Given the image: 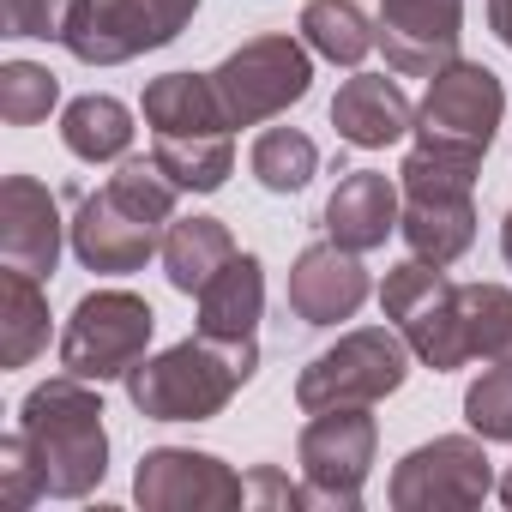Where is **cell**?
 Here are the masks:
<instances>
[{
  "label": "cell",
  "instance_id": "cell-1",
  "mask_svg": "<svg viewBox=\"0 0 512 512\" xmlns=\"http://www.w3.org/2000/svg\"><path fill=\"white\" fill-rule=\"evenodd\" d=\"M19 434L43 470L49 500H85L109 476V428H103L97 380H79L61 368L55 380L31 386L19 404Z\"/></svg>",
  "mask_w": 512,
  "mask_h": 512
},
{
  "label": "cell",
  "instance_id": "cell-2",
  "mask_svg": "<svg viewBox=\"0 0 512 512\" xmlns=\"http://www.w3.org/2000/svg\"><path fill=\"white\" fill-rule=\"evenodd\" d=\"M260 368V338H181L157 356H145L121 386L127 404L145 422H211L229 410V398Z\"/></svg>",
  "mask_w": 512,
  "mask_h": 512
},
{
  "label": "cell",
  "instance_id": "cell-3",
  "mask_svg": "<svg viewBox=\"0 0 512 512\" xmlns=\"http://www.w3.org/2000/svg\"><path fill=\"white\" fill-rule=\"evenodd\" d=\"M151 157L181 193H217L235 169V121L217 103L211 73H163L145 85Z\"/></svg>",
  "mask_w": 512,
  "mask_h": 512
},
{
  "label": "cell",
  "instance_id": "cell-4",
  "mask_svg": "<svg viewBox=\"0 0 512 512\" xmlns=\"http://www.w3.org/2000/svg\"><path fill=\"white\" fill-rule=\"evenodd\" d=\"M476 169L482 157L470 151H446V145H428L416 139L398 163V187H404V217H398V235L416 260L428 266H452L470 253L476 241Z\"/></svg>",
  "mask_w": 512,
  "mask_h": 512
},
{
  "label": "cell",
  "instance_id": "cell-5",
  "mask_svg": "<svg viewBox=\"0 0 512 512\" xmlns=\"http://www.w3.org/2000/svg\"><path fill=\"white\" fill-rule=\"evenodd\" d=\"M404 380H410V344L398 338V326H356L296 374V404L308 416L356 404L374 410L380 398L404 392Z\"/></svg>",
  "mask_w": 512,
  "mask_h": 512
},
{
  "label": "cell",
  "instance_id": "cell-6",
  "mask_svg": "<svg viewBox=\"0 0 512 512\" xmlns=\"http://www.w3.org/2000/svg\"><path fill=\"white\" fill-rule=\"evenodd\" d=\"M464 284L446 278V266H428V260H410L386 272L380 284V308L386 320L398 326V338L410 344V356L434 374H458L470 362V338H464Z\"/></svg>",
  "mask_w": 512,
  "mask_h": 512
},
{
  "label": "cell",
  "instance_id": "cell-7",
  "mask_svg": "<svg viewBox=\"0 0 512 512\" xmlns=\"http://www.w3.org/2000/svg\"><path fill=\"white\" fill-rule=\"evenodd\" d=\"M217 103L235 127H260L272 115H284L290 103L308 97L314 85V49L290 31H266V37H247L241 49H229L211 67Z\"/></svg>",
  "mask_w": 512,
  "mask_h": 512
},
{
  "label": "cell",
  "instance_id": "cell-8",
  "mask_svg": "<svg viewBox=\"0 0 512 512\" xmlns=\"http://www.w3.org/2000/svg\"><path fill=\"white\" fill-rule=\"evenodd\" d=\"M151 338H157V314H151L145 296H133V290H91L73 308L67 332H61V368L79 374V380L109 386V380H127L145 362Z\"/></svg>",
  "mask_w": 512,
  "mask_h": 512
},
{
  "label": "cell",
  "instance_id": "cell-9",
  "mask_svg": "<svg viewBox=\"0 0 512 512\" xmlns=\"http://www.w3.org/2000/svg\"><path fill=\"white\" fill-rule=\"evenodd\" d=\"M374 452H380V422L368 416V404H356V410H314V422L296 440L308 506L356 512L362 506V482L374 470Z\"/></svg>",
  "mask_w": 512,
  "mask_h": 512
},
{
  "label": "cell",
  "instance_id": "cell-10",
  "mask_svg": "<svg viewBox=\"0 0 512 512\" xmlns=\"http://www.w3.org/2000/svg\"><path fill=\"white\" fill-rule=\"evenodd\" d=\"M398 512H464L494 494V464L482 452V434H440L398 458L386 482Z\"/></svg>",
  "mask_w": 512,
  "mask_h": 512
},
{
  "label": "cell",
  "instance_id": "cell-11",
  "mask_svg": "<svg viewBox=\"0 0 512 512\" xmlns=\"http://www.w3.org/2000/svg\"><path fill=\"white\" fill-rule=\"evenodd\" d=\"M500 115H506V85L494 79V67L458 55L452 67H440L428 79V97L416 103V139L488 157V145L500 133Z\"/></svg>",
  "mask_w": 512,
  "mask_h": 512
},
{
  "label": "cell",
  "instance_id": "cell-12",
  "mask_svg": "<svg viewBox=\"0 0 512 512\" xmlns=\"http://www.w3.org/2000/svg\"><path fill=\"white\" fill-rule=\"evenodd\" d=\"M133 500L145 512H229L247 506V476H235L217 452L151 446L133 470Z\"/></svg>",
  "mask_w": 512,
  "mask_h": 512
},
{
  "label": "cell",
  "instance_id": "cell-13",
  "mask_svg": "<svg viewBox=\"0 0 512 512\" xmlns=\"http://www.w3.org/2000/svg\"><path fill=\"white\" fill-rule=\"evenodd\" d=\"M73 253L85 272H103V278H127V272H145V260H157L163 253V223L139 217L115 187H97L79 199L73 223Z\"/></svg>",
  "mask_w": 512,
  "mask_h": 512
},
{
  "label": "cell",
  "instance_id": "cell-14",
  "mask_svg": "<svg viewBox=\"0 0 512 512\" xmlns=\"http://www.w3.org/2000/svg\"><path fill=\"white\" fill-rule=\"evenodd\" d=\"M380 49L398 79H434L458 61L464 0H380Z\"/></svg>",
  "mask_w": 512,
  "mask_h": 512
},
{
  "label": "cell",
  "instance_id": "cell-15",
  "mask_svg": "<svg viewBox=\"0 0 512 512\" xmlns=\"http://www.w3.org/2000/svg\"><path fill=\"white\" fill-rule=\"evenodd\" d=\"M368 266H362V253L338 247L332 235L302 247L296 253V266H290V284H284V302L302 326H338V320H356L362 302H368Z\"/></svg>",
  "mask_w": 512,
  "mask_h": 512
},
{
  "label": "cell",
  "instance_id": "cell-16",
  "mask_svg": "<svg viewBox=\"0 0 512 512\" xmlns=\"http://www.w3.org/2000/svg\"><path fill=\"white\" fill-rule=\"evenodd\" d=\"M61 205L37 175H7L0 181V260L31 272V278H55L61 266Z\"/></svg>",
  "mask_w": 512,
  "mask_h": 512
},
{
  "label": "cell",
  "instance_id": "cell-17",
  "mask_svg": "<svg viewBox=\"0 0 512 512\" xmlns=\"http://www.w3.org/2000/svg\"><path fill=\"white\" fill-rule=\"evenodd\" d=\"M61 49L85 67H121V61L151 55V49H169V37L157 31L145 0H79Z\"/></svg>",
  "mask_w": 512,
  "mask_h": 512
},
{
  "label": "cell",
  "instance_id": "cell-18",
  "mask_svg": "<svg viewBox=\"0 0 512 512\" xmlns=\"http://www.w3.org/2000/svg\"><path fill=\"white\" fill-rule=\"evenodd\" d=\"M332 127H338V139L356 145V151H386V145H398L404 133H416V103L404 97L398 79H386V73H356V79H344L338 97H332Z\"/></svg>",
  "mask_w": 512,
  "mask_h": 512
},
{
  "label": "cell",
  "instance_id": "cell-19",
  "mask_svg": "<svg viewBox=\"0 0 512 512\" xmlns=\"http://www.w3.org/2000/svg\"><path fill=\"white\" fill-rule=\"evenodd\" d=\"M398 217H404V187L380 169H350L326 199V235L350 253L386 247V235H398Z\"/></svg>",
  "mask_w": 512,
  "mask_h": 512
},
{
  "label": "cell",
  "instance_id": "cell-20",
  "mask_svg": "<svg viewBox=\"0 0 512 512\" xmlns=\"http://www.w3.org/2000/svg\"><path fill=\"white\" fill-rule=\"evenodd\" d=\"M193 302H199V332L205 338H253L260 332V314H266V266H260V253H235Z\"/></svg>",
  "mask_w": 512,
  "mask_h": 512
},
{
  "label": "cell",
  "instance_id": "cell-21",
  "mask_svg": "<svg viewBox=\"0 0 512 512\" xmlns=\"http://www.w3.org/2000/svg\"><path fill=\"white\" fill-rule=\"evenodd\" d=\"M235 253L241 247H235V235H229L223 217H175L163 229V278H169V290L199 296L235 260Z\"/></svg>",
  "mask_w": 512,
  "mask_h": 512
},
{
  "label": "cell",
  "instance_id": "cell-22",
  "mask_svg": "<svg viewBox=\"0 0 512 512\" xmlns=\"http://www.w3.org/2000/svg\"><path fill=\"white\" fill-rule=\"evenodd\" d=\"M49 350V296L43 278L7 266L0 272V368H31Z\"/></svg>",
  "mask_w": 512,
  "mask_h": 512
},
{
  "label": "cell",
  "instance_id": "cell-23",
  "mask_svg": "<svg viewBox=\"0 0 512 512\" xmlns=\"http://www.w3.org/2000/svg\"><path fill=\"white\" fill-rule=\"evenodd\" d=\"M61 145L79 163H121L127 145H133V109L121 97H103V91L73 97L67 115H61Z\"/></svg>",
  "mask_w": 512,
  "mask_h": 512
},
{
  "label": "cell",
  "instance_id": "cell-24",
  "mask_svg": "<svg viewBox=\"0 0 512 512\" xmlns=\"http://www.w3.org/2000/svg\"><path fill=\"white\" fill-rule=\"evenodd\" d=\"M302 43L332 67H362L380 49V25L356 0H308L302 7Z\"/></svg>",
  "mask_w": 512,
  "mask_h": 512
},
{
  "label": "cell",
  "instance_id": "cell-25",
  "mask_svg": "<svg viewBox=\"0 0 512 512\" xmlns=\"http://www.w3.org/2000/svg\"><path fill=\"white\" fill-rule=\"evenodd\" d=\"M247 169L266 193H302L320 175V145L302 127H266L247 151Z\"/></svg>",
  "mask_w": 512,
  "mask_h": 512
},
{
  "label": "cell",
  "instance_id": "cell-26",
  "mask_svg": "<svg viewBox=\"0 0 512 512\" xmlns=\"http://www.w3.org/2000/svg\"><path fill=\"white\" fill-rule=\"evenodd\" d=\"M464 338L470 362H512V290L506 284H464Z\"/></svg>",
  "mask_w": 512,
  "mask_h": 512
},
{
  "label": "cell",
  "instance_id": "cell-27",
  "mask_svg": "<svg viewBox=\"0 0 512 512\" xmlns=\"http://www.w3.org/2000/svg\"><path fill=\"white\" fill-rule=\"evenodd\" d=\"M61 103V79L37 61H7L0 67V121L7 127H37Z\"/></svg>",
  "mask_w": 512,
  "mask_h": 512
},
{
  "label": "cell",
  "instance_id": "cell-28",
  "mask_svg": "<svg viewBox=\"0 0 512 512\" xmlns=\"http://www.w3.org/2000/svg\"><path fill=\"white\" fill-rule=\"evenodd\" d=\"M464 422L482 440H506L512 446V362H488L470 392H464Z\"/></svg>",
  "mask_w": 512,
  "mask_h": 512
},
{
  "label": "cell",
  "instance_id": "cell-29",
  "mask_svg": "<svg viewBox=\"0 0 512 512\" xmlns=\"http://www.w3.org/2000/svg\"><path fill=\"white\" fill-rule=\"evenodd\" d=\"M79 0H0V31L7 37H37V43H61L73 25Z\"/></svg>",
  "mask_w": 512,
  "mask_h": 512
},
{
  "label": "cell",
  "instance_id": "cell-30",
  "mask_svg": "<svg viewBox=\"0 0 512 512\" xmlns=\"http://www.w3.org/2000/svg\"><path fill=\"white\" fill-rule=\"evenodd\" d=\"M0 500H7L13 512H25V506L43 500V470H37L31 446H25V434L0 440Z\"/></svg>",
  "mask_w": 512,
  "mask_h": 512
},
{
  "label": "cell",
  "instance_id": "cell-31",
  "mask_svg": "<svg viewBox=\"0 0 512 512\" xmlns=\"http://www.w3.org/2000/svg\"><path fill=\"white\" fill-rule=\"evenodd\" d=\"M247 500H260V506H272V512H296V506H308V488H296L284 470L260 464V470L247 476Z\"/></svg>",
  "mask_w": 512,
  "mask_h": 512
},
{
  "label": "cell",
  "instance_id": "cell-32",
  "mask_svg": "<svg viewBox=\"0 0 512 512\" xmlns=\"http://www.w3.org/2000/svg\"><path fill=\"white\" fill-rule=\"evenodd\" d=\"M488 31L512 49V0H488Z\"/></svg>",
  "mask_w": 512,
  "mask_h": 512
},
{
  "label": "cell",
  "instance_id": "cell-33",
  "mask_svg": "<svg viewBox=\"0 0 512 512\" xmlns=\"http://www.w3.org/2000/svg\"><path fill=\"white\" fill-rule=\"evenodd\" d=\"M500 260L512 266V211H506V223H500Z\"/></svg>",
  "mask_w": 512,
  "mask_h": 512
},
{
  "label": "cell",
  "instance_id": "cell-34",
  "mask_svg": "<svg viewBox=\"0 0 512 512\" xmlns=\"http://www.w3.org/2000/svg\"><path fill=\"white\" fill-rule=\"evenodd\" d=\"M494 494H500V500H506V506H512V464H506V476H500V482H494Z\"/></svg>",
  "mask_w": 512,
  "mask_h": 512
}]
</instances>
